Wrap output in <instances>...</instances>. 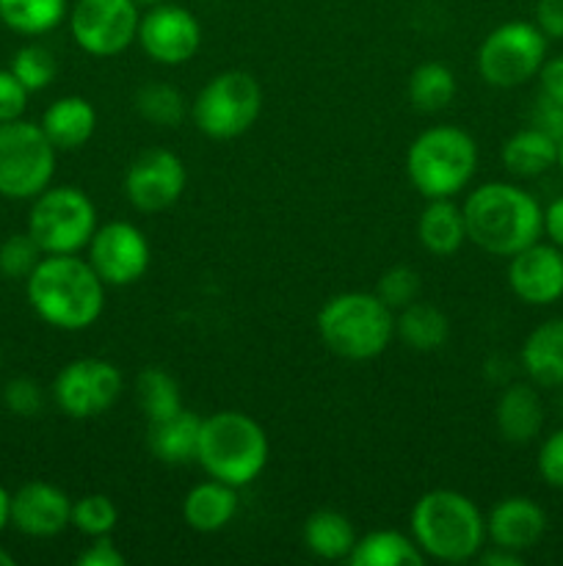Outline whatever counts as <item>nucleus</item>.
<instances>
[{"label":"nucleus","instance_id":"obj_39","mask_svg":"<svg viewBox=\"0 0 563 566\" xmlns=\"http://www.w3.org/2000/svg\"><path fill=\"white\" fill-rule=\"evenodd\" d=\"M28 88L17 81L11 70H0V125L22 119L28 108Z\"/></svg>","mask_w":563,"mask_h":566},{"label":"nucleus","instance_id":"obj_5","mask_svg":"<svg viewBox=\"0 0 563 566\" xmlns=\"http://www.w3.org/2000/svg\"><path fill=\"white\" fill-rule=\"evenodd\" d=\"M318 335L331 354L351 363L375 359L395 337V310L375 293H337L320 307Z\"/></svg>","mask_w":563,"mask_h":566},{"label":"nucleus","instance_id":"obj_40","mask_svg":"<svg viewBox=\"0 0 563 566\" xmlns=\"http://www.w3.org/2000/svg\"><path fill=\"white\" fill-rule=\"evenodd\" d=\"M530 127H535V130L546 133V136H552L555 142H561L563 138V105L555 103L552 97H546V94H539L533 111H530Z\"/></svg>","mask_w":563,"mask_h":566},{"label":"nucleus","instance_id":"obj_41","mask_svg":"<svg viewBox=\"0 0 563 566\" xmlns=\"http://www.w3.org/2000/svg\"><path fill=\"white\" fill-rule=\"evenodd\" d=\"M121 564H125V556L116 551L110 536H97V539H92V545L77 556V566H121Z\"/></svg>","mask_w":563,"mask_h":566},{"label":"nucleus","instance_id":"obj_7","mask_svg":"<svg viewBox=\"0 0 563 566\" xmlns=\"http://www.w3.org/2000/svg\"><path fill=\"white\" fill-rule=\"evenodd\" d=\"M97 230L94 202L75 186H47L33 197L28 232L44 254H77Z\"/></svg>","mask_w":563,"mask_h":566},{"label":"nucleus","instance_id":"obj_2","mask_svg":"<svg viewBox=\"0 0 563 566\" xmlns=\"http://www.w3.org/2000/svg\"><path fill=\"white\" fill-rule=\"evenodd\" d=\"M467 241L495 258H513L544 235V208L513 182H484L461 205Z\"/></svg>","mask_w":563,"mask_h":566},{"label":"nucleus","instance_id":"obj_48","mask_svg":"<svg viewBox=\"0 0 563 566\" xmlns=\"http://www.w3.org/2000/svg\"><path fill=\"white\" fill-rule=\"evenodd\" d=\"M557 169L563 171V138L557 142Z\"/></svg>","mask_w":563,"mask_h":566},{"label":"nucleus","instance_id":"obj_38","mask_svg":"<svg viewBox=\"0 0 563 566\" xmlns=\"http://www.w3.org/2000/svg\"><path fill=\"white\" fill-rule=\"evenodd\" d=\"M541 481L552 490H563V429L552 431L539 448V459H535Z\"/></svg>","mask_w":563,"mask_h":566},{"label":"nucleus","instance_id":"obj_28","mask_svg":"<svg viewBox=\"0 0 563 566\" xmlns=\"http://www.w3.org/2000/svg\"><path fill=\"white\" fill-rule=\"evenodd\" d=\"M395 335L414 352H439L450 337V321L434 304L412 302L395 318Z\"/></svg>","mask_w":563,"mask_h":566},{"label":"nucleus","instance_id":"obj_1","mask_svg":"<svg viewBox=\"0 0 563 566\" xmlns=\"http://www.w3.org/2000/svg\"><path fill=\"white\" fill-rule=\"evenodd\" d=\"M105 282L77 254H44L25 280V296L44 324L61 332L88 329L105 310Z\"/></svg>","mask_w":563,"mask_h":566},{"label":"nucleus","instance_id":"obj_27","mask_svg":"<svg viewBox=\"0 0 563 566\" xmlns=\"http://www.w3.org/2000/svg\"><path fill=\"white\" fill-rule=\"evenodd\" d=\"M304 545L315 558L342 562L357 545V534H353V525L346 514L320 509V512L309 514L307 523H304Z\"/></svg>","mask_w":563,"mask_h":566},{"label":"nucleus","instance_id":"obj_11","mask_svg":"<svg viewBox=\"0 0 563 566\" xmlns=\"http://www.w3.org/2000/svg\"><path fill=\"white\" fill-rule=\"evenodd\" d=\"M125 390V376L114 363L99 357L72 359L53 381V401L66 418L92 420L114 409Z\"/></svg>","mask_w":563,"mask_h":566},{"label":"nucleus","instance_id":"obj_19","mask_svg":"<svg viewBox=\"0 0 563 566\" xmlns=\"http://www.w3.org/2000/svg\"><path fill=\"white\" fill-rule=\"evenodd\" d=\"M497 431L511 446H528L541 434L544 426V403H541L535 385L513 381L497 398L495 409Z\"/></svg>","mask_w":563,"mask_h":566},{"label":"nucleus","instance_id":"obj_49","mask_svg":"<svg viewBox=\"0 0 563 566\" xmlns=\"http://www.w3.org/2000/svg\"><path fill=\"white\" fill-rule=\"evenodd\" d=\"M138 6H158V3H163V0H136Z\"/></svg>","mask_w":563,"mask_h":566},{"label":"nucleus","instance_id":"obj_46","mask_svg":"<svg viewBox=\"0 0 563 566\" xmlns=\"http://www.w3.org/2000/svg\"><path fill=\"white\" fill-rule=\"evenodd\" d=\"M11 525V492L0 486V534Z\"/></svg>","mask_w":563,"mask_h":566},{"label":"nucleus","instance_id":"obj_14","mask_svg":"<svg viewBox=\"0 0 563 566\" xmlns=\"http://www.w3.org/2000/svg\"><path fill=\"white\" fill-rule=\"evenodd\" d=\"M88 263L105 285L125 287L141 280L149 269V241L130 221H108L88 241Z\"/></svg>","mask_w":563,"mask_h":566},{"label":"nucleus","instance_id":"obj_12","mask_svg":"<svg viewBox=\"0 0 563 566\" xmlns=\"http://www.w3.org/2000/svg\"><path fill=\"white\" fill-rule=\"evenodd\" d=\"M138 11L136 0H75L70 11V31L77 48L88 55L110 59L136 42Z\"/></svg>","mask_w":563,"mask_h":566},{"label":"nucleus","instance_id":"obj_26","mask_svg":"<svg viewBox=\"0 0 563 566\" xmlns=\"http://www.w3.org/2000/svg\"><path fill=\"white\" fill-rule=\"evenodd\" d=\"M500 158L513 177H541L557 166V142L535 127H522L502 144Z\"/></svg>","mask_w":563,"mask_h":566},{"label":"nucleus","instance_id":"obj_15","mask_svg":"<svg viewBox=\"0 0 563 566\" xmlns=\"http://www.w3.org/2000/svg\"><path fill=\"white\" fill-rule=\"evenodd\" d=\"M136 42L158 64L180 66L196 55L202 44V25L185 6L158 3L141 14Z\"/></svg>","mask_w":563,"mask_h":566},{"label":"nucleus","instance_id":"obj_22","mask_svg":"<svg viewBox=\"0 0 563 566\" xmlns=\"http://www.w3.org/2000/svg\"><path fill=\"white\" fill-rule=\"evenodd\" d=\"M519 359L535 387H563V318L535 326L524 337Z\"/></svg>","mask_w":563,"mask_h":566},{"label":"nucleus","instance_id":"obj_47","mask_svg":"<svg viewBox=\"0 0 563 566\" xmlns=\"http://www.w3.org/2000/svg\"><path fill=\"white\" fill-rule=\"evenodd\" d=\"M0 566H14V556L3 545H0Z\"/></svg>","mask_w":563,"mask_h":566},{"label":"nucleus","instance_id":"obj_21","mask_svg":"<svg viewBox=\"0 0 563 566\" xmlns=\"http://www.w3.org/2000/svg\"><path fill=\"white\" fill-rule=\"evenodd\" d=\"M199 429H202V418L182 407L169 418L149 423L147 446L158 462L171 464V468L191 464L196 462Z\"/></svg>","mask_w":563,"mask_h":566},{"label":"nucleus","instance_id":"obj_34","mask_svg":"<svg viewBox=\"0 0 563 566\" xmlns=\"http://www.w3.org/2000/svg\"><path fill=\"white\" fill-rule=\"evenodd\" d=\"M116 523H119V512L108 495H83L81 501L72 503V528L88 539L110 536Z\"/></svg>","mask_w":563,"mask_h":566},{"label":"nucleus","instance_id":"obj_18","mask_svg":"<svg viewBox=\"0 0 563 566\" xmlns=\"http://www.w3.org/2000/svg\"><path fill=\"white\" fill-rule=\"evenodd\" d=\"M546 514L535 501L522 495L506 497L486 517V536L495 547L513 553H528L544 539Z\"/></svg>","mask_w":563,"mask_h":566},{"label":"nucleus","instance_id":"obj_42","mask_svg":"<svg viewBox=\"0 0 563 566\" xmlns=\"http://www.w3.org/2000/svg\"><path fill=\"white\" fill-rule=\"evenodd\" d=\"M535 25L546 39H563V0H539Z\"/></svg>","mask_w":563,"mask_h":566},{"label":"nucleus","instance_id":"obj_43","mask_svg":"<svg viewBox=\"0 0 563 566\" xmlns=\"http://www.w3.org/2000/svg\"><path fill=\"white\" fill-rule=\"evenodd\" d=\"M541 81V94L552 97L555 103L563 105V53L555 59H546L544 66L539 72Z\"/></svg>","mask_w":563,"mask_h":566},{"label":"nucleus","instance_id":"obj_25","mask_svg":"<svg viewBox=\"0 0 563 566\" xmlns=\"http://www.w3.org/2000/svg\"><path fill=\"white\" fill-rule=\"evenodd\" d=\"M346 562L351 566H423L425 553L414 536H403L401 531H370L357 539Z\"/></svg>","mask_w":563,"mask_h":566},{"label":"nucleus","instance_id":"obj_13","mask_svg":"<svg viewBox=\"0 0 563 566\" xmlns=\"http://www.w3.org/2000/svg\"><path fill=\"white\" fill-rule=\"evenodd\" d=\"M185 164L163 147H149L125 171V197L141 213H163L185 191Z\"/></svg>","mask_w":563,"mask_h":566},{"label":"nucleus","instance_id":"obj_37","mask_svg":"<svg viewBox=\"0 0 563 566\" xmlns=\"http://www.w3.org/2000/svg\"><path fill=\"white\" fill-rule=\"evenodd\" d=\"M3 403L11 415L17 418H36L44 407V392L39 387V381L20 376V379H11L3 390Z\"/></svg>","mask_w":563,"mask_h":566},{"label":"nucleus","instance_id":"obj_44","mask_svg":"<svg viewBox=\"0 0 563 566\" xmlns=\"http://www.w3.org/2000/svg\"><path fill=\"white\" fill-rule=\"evenodd\" d=\"M544 235L563 249V197L552 199L544 208Z\"/></svg>","mask_w":563,"mask_h":566},{"label":"nucleus","instance_id":"obj_9","mask_svg":"<svg viewBox=\"0 0 563 566\" xmlns=\"http://www.w3.org/2000/svg\"><path fill=\"white\" fill-rule=\"evenodd\" d=\"M263 111V86L252 72L226 70L210 77L193 103V122L215 142L243 136Z\"/></svg>","mask_w":563,"mask_h":566},{"label":"nucleus","instance_id":"obj_33","mask_svg":"<svg viewBox=\"0 0 563 566\" xmlns=\"http://www.w3.org/2000/svg\"><path fill=\"white\" fill-rule=\"evenodd\" d=\"M9 70L33 94L42 92V88H47L55 81V75H59V61L42 44H25V48H20L11 55Z\"/></svg>","mask_w":563,"mask_h":566},{"label":"nucleus","instance_id":"obj_45","mask_svg":"<svg viewBox=\"0 0 563 566\" xmlns=\"http://www.w3.org/2000/svg\"><path fill=\"white\" fill-rule=\"evenodd\" d=\"M478 562L486 566H519L522 564V553H513V551H506V547L491 545V551L478 553Z\"/></svg>","mask_w":563,"mask_h":566},{"label":"nucleus","instance_id":"obj_16","mask_svg":"<svg viewBox=\"0 0 563 566\" xmlns=\"http://www.w3.org/2000/svg\"><path fill=\"white\" fill-rule=\"evenodd\" d=\"M508 285L519 302L546 307L563 298V249L555 243H530L508 263Z\"/></svg>","mask_w":563,"mask_h":566},{"label":"nucleus","instance_id":"obj_29","mask_svg":"<svg viewBox=\"0 0 563 566\" xmlns=\"http://www.w3.org/2000/svg\"><path fill=\"white\" fill-rule=\"evenodd\" d=\"M70 17L66 0H0V22L22 36H42Z\"/></svg>","mask_w":563,"mask_h":566},{"label":"nucleus","instance_id":"obj_35","mask_svg":"<svg viewBox=\"0 0 563 566\" xmlns=\"http://www.w3.org/2000/svg\"><path fill=\"white\" fill-rule=\"evenodd\" d=\"M42 258L44 252L33 241L31 232H14L0 243V274L9 280H28Z\"/></svg>","mask_w":563,"mask_h":566},{"label":"nucleus","instance_id":"obj_30","mask_svg":"<svg viewBox=\"0 0 563 566\" xmlns=\"http://www.w3.org/2000/svg\"><path fill=\"white\" fill-rule=\"evenodd\" d=\"M456 75L439 61H425L408 75V103L423 114H436L447 108L456 97Z\"/></svg>","mask_w":563,"mask_h":566},{"label":"nucleus","instance_id":"obj_24","mask_svg":"<svg viewBox=\"0 0 563 566\" xmlns=\"http://www.w3.org/2000/svg\"><path fill=\"white\" fill-rule=\"evenodd\" d=\"M417 235L425 252L436 258H450L467 243V224H464L461 205L450 199H428L425 210L419 213Z\"/></svg>","mask_w":563,"mask_h":566},{"label":"nucleus","instance_id":"obj_4","mask_svg":"<svg viewBox=\"0 0 563 566\" xmlns=\"http://www.w3.org/2000/svg\"><path fill=\"white\" fill-rule=\"evenodd\" d=\"M196 462L210 479L243 490L268 464V437L252 415L224 409L202 418Z\"/></svg>","mask_w":563,"mask_h":566},{"label":"nucleus","instance_id":"obj_8","mask_svg":"<svg viewBox=\"0 0 563 566\" xmlns=\"http://www.w3.org/2000/svg\"><path fill=\"white\" fill-rule=\"evenodd\" d=\"M59 149L39 122L14 119L0 125V197L33 199L50 186Z\"/></svg>","mask_w":563,"mask_h":566},{"label":"nucleus","instance_id":"obj_10","mask_svg":"<svg viewBox=\"0 0 563 566\" xmlns=\"http://www.w3.org/2000/svg\"><path fill=\"white\" fill-rule=\"evenodd\" d=\"M546 48H550V39L539 31L535 22H502L480 42V77L495 88L524 86L544 66Z\"/></svg>","mask_w":563,"mask_h":566},{"label":"nucleus","instance_id":"obj_17","mask_svg":"<svg viewBox=\"0 0 563 566\" xmlns=\"http://www.w3.org/2000/svg\"><path fill=\"white\" fill-rule=\"evenodd\" d=\"M11 525L31 539H50L72 525V501L47 481H28L11 495Z\"/></svg>","mask_w":563,"mask_h":566},{"label":"nucleus","instance_id":"obj_32","mask_svg":"<svg viewBox=\"0 0 563 566\" xmlns=\"http://www.w3.org/2000/svg\"><path fill=\"white\" fill-rule=\"evenodd\" d=\"M136 111L141 119L158 127H177L188 114L182 92L171 83H144L136 92Z\"/></svg>","mask_w":563,"mask_h":566},{"label":"nucleus","instance_id":"obj_51","mask_svg":"<svg viewBox=\"0 0 563 566\" xmlns=\"http://www.w3.org/2000/svg\"><path fill=\"white\" fill-rule=\"evenodd\" d=\"M0 365H3V357H0Z\"/></svg>","mask_w":563,"mask_h":566},{"label":"nucleus","instance_id":"obj_50","mask_svg":"<svg viewBox=\"0 0 563 566\" xmlns=\"http://www.w3.org/2000/svg\"><path fill=\"white\" fill-rule=\"evenodd\" d=\"M561 415H563V396H561Z\"/></svg>","mask_w":563,"mask_h":566},{"label":"nucleus","instance_id":"obj_20","mask_svg":"<svg viewBox=\"0 0 563 566\" xmlns=\"http://www.w3.org/2000/svg\"><path fill=\"white\" fill-rule=\"evenodd\" d=\"M39 125H42L44 136L50 138V144L59 153H72V149H81L94 136L97 111L86 97L66 94V97H59L55 103L47 105Z\"/></svg>","mask_w":563,"mask_h":566},{"label":"nucleus","instance_id":"obj_3","mask_svg":"<svg viewBox=\"0 0 563 566\" xmlns=\"http://www.w3.org/2000/svg\"><path fill=\"white\" fill-rule=\"evenodd\" d=\"M412 536L425 558L445 564L472 562L484 551L486 517L461 492L431 490L414 503Z\"/></svg>","mask_w":563,"mask_h":566},{"label":"nucleus","instance_id":"obj_23","mask_svg":"<svg viewBox=\"0 0 563 566\" xmlns=\"http://www.w3.org/2000/svg\"><path fill=\"white\" fill-rule=\"evenodd\" d=\"M237 514V490L224 481H202L182 501V520L199 534L224 531Z\"/></svg>","mask_w":563,"mask_h":566},{"label":"nucleus","instance_id":"obj_31","mask_svg":"<svg viewBox=\"0 0 563 566\" xmlns=\"http://www.w3.org/2000/svg\"><path fill=\"white\" fill-rule=\"evenodd\" d=\"M136 401L149 423L163 420L174 415L177 409H182L180 385L163 368H144L136 379Z\"/></svg>","mask_w":563,"mask_h":566},{"label":"nucleus","instance_id":"obj_36","mask_svg":"<svg viewBox=\"0 0 563 566\" xmlns=\"http://www.w3.org/2000/svg\"><path fill=\"white\" fill-rule=\"evenodd\" d=\"M419 287H423V282H419V274L412 265H392V269L381 274L375 296L390 310H403L412 302H417Z\"/></svg>","mask_w":563,"mask_h":566},{"label":"nucleus","instance_id":"obj_6","mask_svg":"<svg viewBox=\"0 0 563 566\" xmlns=\"http://www.w3.org/2000/svg\"><path fill=\"white\" fill-rule=\"evenodd\" d=\"M478 169V144L467 130L436 125L419 133L406 153V175L425 199H450Z\"/></svg>","mask_w":563,"mask_h":566}]
</instances>
